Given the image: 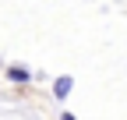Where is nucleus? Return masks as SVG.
<instances>
[{
	"label": "nucleus",
	"instance_id": "3",
	"mask_svg": "<svg viewBox=\"0 0 127 120\" xmlns=\"http://www.w3.org/2000/svg\"><path fill=\"white\" fill-rule=\"evenodd\" d=\"M60 120H78V117H74L71 110H64V113H60Z\"/></svg>",
	"mask_w": 127,
	"mask_h": 120
},
{
	"label": "nucleus",
	"instance_id": "1",
	"mask_svg": "<svg viewBox=\"0 0 127 120\" xmlns=\"http://www.w3.org/2000/svg\"><path fill=\"white\" fill-rule=\"evenodd\" d=\"M74 92V78H71V74H60V78H53V99H67Z\"/></svg>",
	"mask_w": 127,
	"mask_h": 120
},
{
	"label": "nucleus",
	"instance_id": "2",
	"mask_svg": "<svg viewBox=\"0 0 127 120\" xmlns=\"http://www.w3.org/2000/svg\"><path fill=\"white\" fill-rule=\"evenodd\" d=\"M32 78H35V74H32L28 67H21V64H11L7 67V81H14V85H28Z\"/></svg>",
	"mask_w": 127,
	"mask_h": 120
}]
</instances>
